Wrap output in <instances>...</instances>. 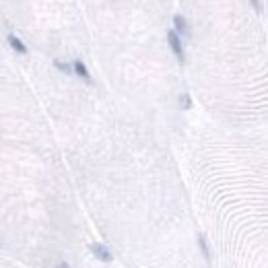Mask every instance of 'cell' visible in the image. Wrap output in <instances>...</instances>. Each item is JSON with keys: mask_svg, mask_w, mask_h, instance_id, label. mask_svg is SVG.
Segmentation results:
<instances>
[{"mask_svg": "<svg viewBox=\"0 0 268 268\" xmlns=\"http://www.w3.org/2000/svg\"><path fill=\"white\" fill-rule=\"evenodd\" d=\"M167 41H169V48L174 50L176 58L179 62H184V48H181V41H179V35L176 31H167Z\"/></svg>", "mask_w": 268, "mask_h": 268, "instance_id": "1", "label": "cell"}, {"mask_svg": "<svg viewBox=\"0 0 268 268\" xmlns=\"http://www.w3.org/2000/svg\"><path fill=\"white\" fill-rule=\"evenodd\" d=\"M89 250L93 252V256H95V258H99L101 262H111V252H109L103 244L91 242V244H89Z\"/></svg>", "mask_w": 268, "mask_h": 268, "instance_id": "2", "label": "cell"}, {"mask_svg": "<svg viewBox=\"0 0 268 268\" xmlns=\"http://www.w3.org/2000/svg\"><path fill=\"white\" fill-rule=\"evenodd\" d=\"M73 70H75V73H77L83 81L91 83V75H89V70H87V66H85L81 60H75V62H73Z\"/></svg>", "mask_w": 268, "mask_h": 268, "instance_id": "3", "label": "cell"}, {"mask_svg": "<svg viewBox=\"0 0 268 268\" xmlns=\"http://www.w3.org/2000/svg\"><path fill=\"white\" fill-rule=\"evenodd\" d=\"M8 44H10V48L15 50L17 54H27V46L23 44L17 35H8Z\"/></svg>", "mask_w": 268, "mask_h": 268, "instance_id": "4", "label": "cell"}, {"mask_svg": "<svg viewBox=\"0 0 268 268\" xmlns=\"http://www.w3.org/2000/svg\"><path fill=\"white\" fill-rule=\"evenodd\" d=\"M174 25H176V33H188V23L181 15L174 17Z\"/></svg>", "mask_w": 268, "mask_h": 268, "instance_id": "5", "label": "cell"}, {"mask_svg": "<svg viewBox=\"0 0 268 268\" xmlns=\"http://www.w3.org/2000/svg\"><path fill=\"white\" fill-rule=\"evenodd\" d=\"M198 246H200V250H202V254H204V258H210V248H208V244H206L204 235H198Z\"/></svg>", "mask_w": 268, "mask_h": 268, "instance_id": "6", "label": "cell"}, {"mask_svg": "<svg viewBox=\"0 0 268 268\" xmlns=\"http://www.w3.org/2000/svg\"><path fill=\"white\" fill-rule=\"evenodd\" d=\"M54 66H56V68H58V70H62V73H64V75H70V73H73V66H70V64H66V62H60V60H54Z\"/></svg>", "mask_w": 268, "mask_h": 268, "instance_id": "7", "label": "cell"}, {"mask_svg": "<svg viewBox=\"0 0 268 268\" xmlns=\"http://www.w3.org/2000/svg\"><path fill=\"white\" fill-rule=\"evenodd\" d=\"M179 105H181V109H190L192 107V97L188 93H184L179 97Z\"/></svg>", "mask_w": 268, "mask_h": 268, "instance_id": "8", "label": "cell"}, {"mask_svg": "<svg viewBox=\"0 0 268 268\" xmlns=\"http://www.w3.org/2000/svg\"><path fill=\"white\" fill-rule=\"evenodd\" d=\"M250 2H252V6H254V8H256L258 12L262 10V2H260V0H250Z\"/></svg>", "mask_w": 268, "mask_h": 268, "instance_id": "9", "label": "cell"}, {"mask_svg": "<svg viewBox=\"0 0 268 268\" xmlns=\"http://www.w3.org/2000/svg\"><path fill=\"white\" fill-rule=\"evenodd\" d=\"M56 268H70V266H68L66 262H60V264H58V266H56Z\"/></svg>", "mask_w": 268, "mask_h": 268, "instance_id": "10", "label": "cell"}]
</instances>
